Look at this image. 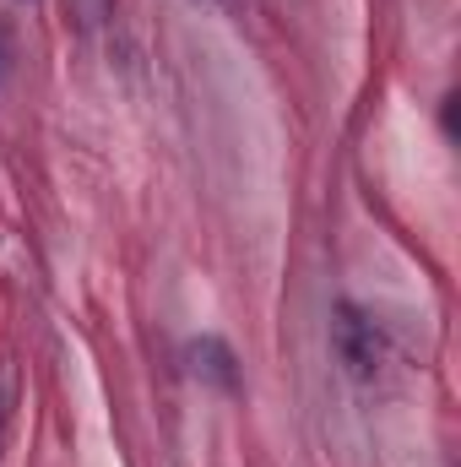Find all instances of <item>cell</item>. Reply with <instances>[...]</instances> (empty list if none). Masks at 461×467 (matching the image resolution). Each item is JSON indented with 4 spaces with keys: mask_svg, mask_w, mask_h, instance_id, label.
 <instances>
[{
    "mask_svg": "<svg viewBox=\"0 0 461 467\" xmlns=\"http://www.w3.org/2000/svg\"><path fill=\"white\" fill-rule=\"evenodd\" d=\"M207 5H223V11H233V5H244V0H207Z\"/></svg>",
    "mask_w": 461,
    "mask_h": 467,
    "instance_id": "277c9868",
    "label": "cell"
},
{
    "mask_svg": "<svg viewBox=\"0 0 461 467\" xmlns=\"http://www.w3.org/2000/svg\"><path fill=\"white\" fill-rule=\"evenodd\" d=\"M5 60H11V49H5V27H0V82H5Z\"/></svg>",
    "mask_w": 461,
    "mask_h": 467,
    "instance_id": "3957f363",
    "label": "cell"
},
{
    "mask_svg": "<svg viewBox=\"0 0 461 467\" xmlns=\"http://www.w3.org/2000/svg\"><path fill=\"white\" fill-rule=\"evenodd\" d=\"M332 343H337V358L353 380H374L380 364H385V337L369 316H358L353 305H337V321H332Z\"/></svg>",
    "mask_w": 461,
    "mask_h": 467,
    "instance_id": "6da1fadb",
    "label": "cell"
},
{
    "mask_svg": "<svg viewBox=\"0 0 461 467\" xmlns=\"http://www.w3.org/2000/svg\"><path fill=\"white\" fill-rule=\"evenodd\" d=\"M0 435H5V402H0Z\"/></svg>",
    "mask_w": 461,
    "mask_h": 467,
    "instance_id": "5b68a950",
    "label": "cell"
},
{
    "mask_svg": "<svg viewBox=\"0 0 461 467\" xmlns=\"http://www.w3.org/2000/svg\"><path fill=\"white\" fill-rule=\"evenodd\" d=\"M196 369H207L212 380H223V386H233L229 348H223V343H196Z\"/></svg>",
    "mask_w": 461,
    "mask_h": 467,
    "instance_id": "7a4b0ae2",
    "label": "cell"
}]
</instances>
